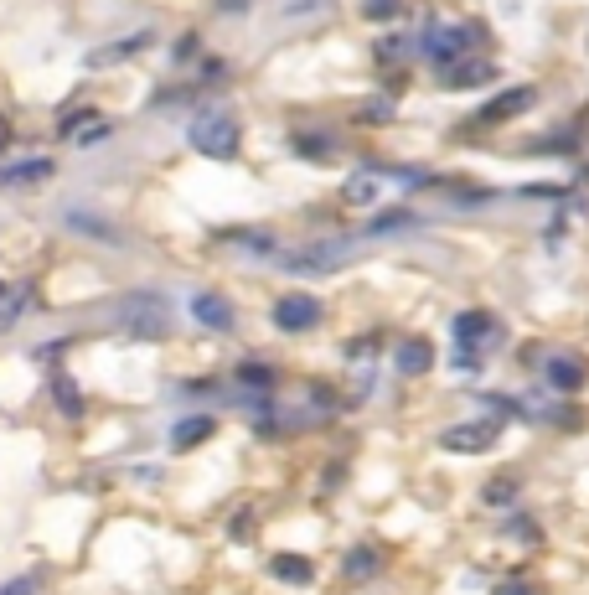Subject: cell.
I'll use <instances>...</instances> for the list:
<instances>
[{
    "label": "cell",
    "mask_w": 589,
    "mask_h": 595,
    "mask_svg": "<svg viewBox=\"0 0 589 595\" xmlns=\"http://www.w3.org/2000/svg\"><path fill=\"white\" fill-rule=\"evenodd\" d=\"M352 254H357L352 238H316V244H300V249H279L274 264H279V270H290V275H331Z\"/></svg>",
    "instance_id": "obj_1"
},
{
    "label": "cell",
    "mask_w": 589,
    "mask_h": 595,
    "mask_svg": "<svg viewBox=\"0 0 589 595\" xmlns=\"http://www.w3.org/2000/svg\"><path fill=\"white\" fill-rule=\"evenodd\" d=\"M119 326L135 337H166L171 332V306L161 301V295H124V301L114 306Z\"/></svg>",
    "instance_id": "obj_2"
},
{
    "label": "cell",
    "mask_w": 589,
    "mask_h": 595,
    "mask_svg": "<svg viewBox=\"0 0 589 595\" xmlns=\"http://www.w3.org/2000/svg\"><path fill=\"white\" fill-rule=\"evenodd\" d=\"M455 342H460V368H476V357L502 342V326H496L491 311H460L455 316Z\"/></svg>",
    "instance_id": "obj_3"
},
{
    "label": "cell",
    "mask_w": 589,
    "mask_h": 595,
    "mask_svg": "<svg viewBox=\"0 0 589 595\" xmlns=\"http://www.w3.org/2000/svg\"><path fill=\"white\" fill-rule=\"evenodd\" d=\"M476 37H481V32H476L471 21H445V26H429V32H424V52L434 57V63L455 68L460 57L476 47Z\"/></svg>",
    "instance_id": "obj_4"
},
{
    "label": "cell",
    "mask_w": 589,
    "mask_h": 595,
    "mask_svg": "<svg viewBox=\"0 0 589 595\" xmlns=\"http://www.w3.org/2000/svg\"><path fill=\"white\" fill-rule=\"evenodd\" d=\"M192 145L202 156L212 161H233L238 156V125H233V114H202L197 125H192Z\"/></svg>",
    "instance_id": "obj_5"
},
{
    "label": "cell",
    "mask_w": 589,
    "mask_h": 595,
    "mask_svg": "<svg viewBox=\"0 0 589 595\" xmlns=\"http://www.w3.org/2000/svg\"><path fill=\"white\" fill-rule=\"evenodd\" d=\"M316 321H321V301H316V295L290 290V295H279V301H274V326H279V332H310Z\"/></svg>",
    "instance_id": "obj_6"
},
{
    "label": "cell",
    "mask_w": 589,
    "mask_h": 595,
    "mask_svg": "<svg viewBox=\"0 0 589 595\" xmlns=\"http://www.w3.org/2000/svg\"><path fill=\"white\" fill-rule=\"evenodd\" d=\"M192 316H197V326H207V332H233V306H228V295H217V290L192 295Z\"/></svg>",
    "instance_id": "obj_7"
},
{
    "label": "cell",
    "mask_w": 589,
    "mask_h": 595,
    "mask_svg": "<svg viewBox=\"0 0 589 595\" xmlns=\"http://www.w3.org/2000/svg\"><path fill=\"white\" fill-rule=\"evenodd\" d=\"M491 440H496V420L455 425V430H445V451H455V456H476V451H486Z\"/></svg>",
    "instance_id": "obj_8"
},
{
    "label": "cell",
    "mask_w": 589,
    "mask_h": 595,
    "mask_svg": "<svg viewBox=\"0 0 589 595\" xmlns=\"http://www.w3.org/2000/svg\"><path fill=\"white\" fill-rule=\"evenodd\" d=\"M150 47V32H135V37H124V42H109V47H93L88 52V68H114V63H130L135 52Z\"/></svg>",
    "instance_id": "obj_9"
},
{
    "label": "cell",
    "mask_w": 589,
    "mask_h": 595,
    "mask_svg": "<svg viewBox=\"0 0 589 595\" xmlns=\"http://www.w3.org/2000/svg\"><path fill=\"white\" fill-rule=\"evenodd\" d=\"M533 88H507V94H496L486 109H481V119L486 125H502V119H512V114H522V109H533Z\"/></svg>",
    "instance_id": "obj_10"
},
{
    "label": "cell",
    "mask_w": 589,
    "mask_h": 595,
    "mask_svg": "<svg viewBox=\"0 0 589 595\" xmlns=\"http://www.w3.org/2000/svg\"><path fill=\"white\" fill-rule=\"evenodd\" d=\"M47 176H52V161H47V156H42V161H11V166H0V187L16 192V187L47 182Z\"/></svg>",
    "instance_id": "obj_11"
},
{
    "label": "cell",
    "mask_w": 589,
    "mask_h": 595,
    "mask_svg": "<svg viewBox=\"0 0 589 595\" xmlns=\"http://www.w3.org/2000/svg\"><path fill=\"white\" fill-rule=\"evenodd\" d=\"M429 363H434V347H429L424 337H409V342H398V357H393V368H398L403 378H419V373H429Z\"/></svg>",
    "instance_id": "obj_12"
},
{
    "label": "cell",
    "mask_w": 589,
    "mask_h": 595,
    "mask_svg": "<svg viewBox=\"0 0 589 595\" xmlns=\"http://www.w3.org/2000/svg\"><path fill=\"white\" fill-rule=\"evenodd\" d=\"M212 430H217L212 414H186V420L171 430V445H176V451H197L202 440H212Z\"/></svg>",
    "instance_id": "obj_13"
},
{
    "label": "cell",
    "mask_w": 589,
    "mask_h": 595,
    "mask_svg": "<svg viewBox=\"0 0 589 595\" xmlns=\"http://www.w3.org/2000/svg\"><path fill=\"white\" fill-rule=\"evenodd\" d=\"M491 78H496L491 63H481V57H476V63H471V57H460V63L445 73V88H481V83H491Z\"/></svg>",
    "instance_id": "obj_14"
},
{
    "label": "cell",
    "mask_w": 589,
    "mask_h": 595,
    "mask_svg": "<svg viewBox=\"0 0 589 595\" xmlns=\"http://www.w3.org/2000/svg\"><path fill=\"white\" fill-rule=\"evenodd\" d=\"M378 192H383V176L378 171H357V176H347V187H341V197H347L352 207H372V202H378Z\"/></svg>",
    "instance_id": "obj_15"
},
{
    "label": "cell",
    "mask_w": 589,
    "mask_h": 595,
    "mask_svg": "<svg viewBox=\"0 0 589 595\" xmlns=\"http://www.w3.org/2000/svg\"><path fill=\"white\" fill-rule=\"evenodd\" d=\"M548 383L558 394H579L584 389V368L574 363V357H553V363H548Z\"/></svg>",
    "instance_id": "obj_16"
},
{
    "label": "cell",
    "mask_w": 589,
    "mask_h": 595,
    "mask_svg": "<svg viewBox=\"0 0 589 595\" xmlns=\"http://www.w3.org/2000/svg\"><path fill=\"white\" fill-rule=\"evenodd\" d=\"M274 580H285V585H310L316 580V570H310V559H300V554H274Z\"/></svg>",
    "instance_id": "obj_17"
},
{
    "label": "cell",
    "mask_w": 589,
    "mask_h": 595,
    "mask_svg": "<svg viewBox=\"0 0 589 595\" xmlns=\"http://www.w3.org/2000/svg\"><path fill=\"white\" fill-rule=\"evenodd\" d=\"M378 564H383V559H378V549H367V544H362V549H352V554H347V564H341V575H347L352 585H362V580H372V575H378Z\"/></svg>",
    "instance_id": "obj_18"
},
{
    "label": "cell",
    "mask_w": 589,
    "mask_h": 595,
    "mask_svg": "<svg viewBox=\"0 0 589 595\" xmlns=\"http://www.w3.org/2000/svg\"><path fill=\"white\" fill-rule=\"evenodd\" d=\"M26 301H31V290H21V285H0V332H11V326L21 321Z\"/></svg>",
    "instance_id": "obj_19"
},
{
    "label": "cell",
    "mask_w": 589,
    "mask_h": 595,
    "mask_svg": "<svg viewBox=\"0 0 589 595\" xmlns=\"http://www.w3.org/2000/svg\"><path fill=\"white\" fill-rule=\"evenodd\" d=\"M52 394H57V409H62V414H83V394H78L73 378L57 373V378H52Z\"/></svg>",
    "instance_id": "obj_20"
},
{
    "label": "cell",
    "mask_w": 589,
    "mask_h": 595,
    "mask_svg": "<svg viewBox=\"0 0 589 595\" xmlns=\"http://www.w3.org/2000/svg\"><path fill=\"white\" fill-rule=\"evenodd\" d=\"M393 228H414V213H403V207H398V213H383V218H372V228L367 233H393Z\"/></svg>",
    "instance_id": "obj_21"
},
{
    "label": "cell",
    "mask_w": 589,
    "mask_h": 595,
    "mask_svg": "<svg viewBox=\"0 0 589 595\" xmlns=\"http://www.w3.org/2000/svg\"><path fill=\"white\" fill-rule=\"evenodd\" d=\"M68 223H73V228H93V238H104V244H114V238H119V233H114L109 223H99V218H88V213H68Z\"/></svg>",
    "instance_id": "obj_22"
},
{
    "label": "cell",
    "mask_w": 589,
    "mask_h": 595,
    "mask_svg": "<svg viewBox=\"0 0 589 595\" xmlns=\"http://www.w3.org/2000/svg\"><path fill=\"white\" fill-rule=\"evenodd\" d=\"M507 497H517V482H507V476H496V482L486 487V502H507Z\"/></svg>",
    "instance_id": "obj_23"
},
{
    "label": "cell",
    "mask_w": 589,
    "mask_h": 595,
    "mask_svg": "<svg viewBox=\"0 0 589 595\" xmlns=\"http://www.w3.org/2000/svg\"><path fill=\"white\" fill-rule=\"evenodd\" d=\"M0 595H37V575H21L11 585H0Z\"/></svg>",
    "instance_id": "obj_24"
},
{
    "label": "cell",
    "mask_w": 589,
    "mask_h": 595,
    "mask_svg": "<svg viewBox=\"0 0 589 595\" xmlns=\"http://www.w3.org/2000/svg\"><path fill=\"white\" fill-rule=\"evenodd\" d=\"M496 595H538V585H527V580H507V585H496Z\"/></svg>",
    "instance_id": "obj_25"
},
{
    "label": "cell",
    "mask_w": 589,
    "mask_h": 595,
    "mask_svg": "<svg viewBox=\"0 0 589 595\" xmlns=\"http://www.w3.org/2000/svg\"><path fill=\"white\" fill-rule=\"evenodd\" d=\"M233 539H254V518H248V513L233 518Z\"/></svg>",
    "instance_id": "obj_26"
},
{
    "label": "cell",
    "mask_w": 589,
    "mask_h": 595,
    "mask_svg": "<svg viewBox=\"0 0 589 595\" xmlns=\"http://www.w3.org/2000/svg\"><path fill=\"white\" fill-rule=\"evenodd\" d=\"M393 6H398V0H372L367 11H372V16H393Z\"/></svg>",
    "instance_id": "obj_27"
}]
</instances>
